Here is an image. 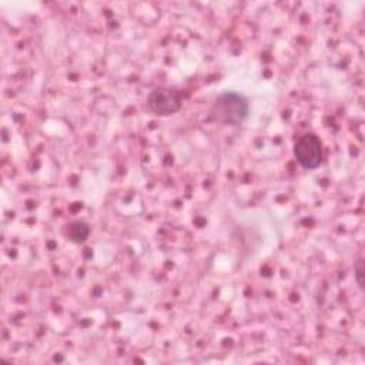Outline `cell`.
I'll use <instances>...</instances> for the list:
<instances>
[{
    "mask_svg": "<svg viewBox=\"0 0 365 365\" xmlns=\"http://www.w3.org/2000/svg\"><path fill=\"white\" fill-rule=\"evenodd\" d=\"M211 113L221 124L240 125L250 114V103L248 98L240 93L225 91L215 98Z\"/></svg>",
    "mask_w": 365,
    "mask_h": 365,
    "instance_id": "obj_1",
    "label": "cell"
},
{
    "mask_svg": "<svg viewBox=\"0 0 365 365\" xmlns=\"http://www.w3.org/2000/svg\"><path fill=\"white\" fill-rule=\"evenodd\" d=\"M147 106L155 115L167 117L182 107V94L170 87H157L148 94Z\"/></svg>",
    "mask_w": 365,
    "mask_h": 365,
    "instance_id": "obj_2",
    "label": "cell"
},
{
    "mask_svg": "<svg viewBox=\"0 0 365 365\" xmlns=\"http://www.w3.org/2000/svg\"><path fill=\"white\" fill-rule=\"evenodd\" d=\"M297 161L307 170H314L322 163V144L318 135L308 133L299 137L294 145Z\"/></svg>",
    "mask_w": 365,
    "mask_h": 365,
    "instance_id": "obj_3",
    "label": "cell"
},
{
    "mask_svg": "<svg viewBox=\"0 0 365 365\" xmlns=\"http://www.w3.org/2000/svg\"><path fill=\"white\" fill-rule=\"evenodd\" d=\"M88 232H90L88 225L84 222H74L70 225V230H68V235L73 241H84Z\"/></svg>",
    "mask_w": 365,
    "mask_h": 365,
    "instance_id": "obj_4",
    "label": "cell"
},
{
    "mask_svg": "<svg viewBox=\"0 0 365 365\" xmlns=\"http://www.w3.org/2000/svg\"><path fill=\"white\" fill-rule=\"evenodd\" d=\"M362 259H358L354 269H355V279H356V284L359 285V288H364V279H362V275H364V269H362Z\"/></svg>",
    "mask_w": 365,
    "mask_h": 365,
    "instance_id": "obj_5",
    "label": "cell"
}]
</instances>
